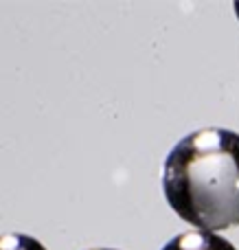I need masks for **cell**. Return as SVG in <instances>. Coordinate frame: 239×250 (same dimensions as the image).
I'll return each instance as SVG.
<instances>
[{"instance_id": "5", "label": "cell", "mask_w": 239, "mask_h": 250, "mask_svg": "<svg viewBox=\"0 0 239 250\" xmlns=\"http://www.w3.org/2000/svg\"><path fill=\"white\" fill-rule=\"evenodd\" d=\"M92 250H114V248H92Z\"/></svg>"}, {"instance_id": "3", "label": "cell", "mask_w": 239, "mask_h": 250, "mask_svg": "<svg viewBox=\"0 0 239 250\" xmlns=\"http://www.w3.org/2000/svg\"><path fill=\"white\" fill-rule=\"evenodd\" d=\"M0 250H46L42 242L22 233H7L0 235Z\"/></svg>"}, {"instance_id": "2", "label": "cell", "mask_w": 239, "mask_h": 250, "mask_svg": "<svg viewBox=\"0 0 239 250\" xmlns=\"http://www.w3.org/2000/svg\"><path fill=\"white\" fill-rule=\"evenodd\" d=\"M162 250H237L228 239L219 237L209 230H189L171 242L165 244Z\"/></svg>"}, {"instance_id": "1", "label": "cell", "mask_w": 239, "mask_h": 250, "mask_svg": "<svg viewBox=\"0 0 239 250\" xmlns=\"http://www.w3.org/2000/svg\"><path fill=\"white\" fill-rule=\"evenodd\" d=\"M162 191L180 220L200 230L239 226V134L206 127L167 154Z\"/></svg>"}, {"instance_id": "4", "label": "cell", "mask_w": 239, "mask_h": 250, "mask_svg": "<svg viewBox=\"0 0 239 250\" xmlns=\"http://www.w3.org/2000/svg\"><path fill=\"white\" fill-rule=\"evenodd\" d=\"M235 13H237V18H239V2H235Z\"/></svg>"}]
</instances>
